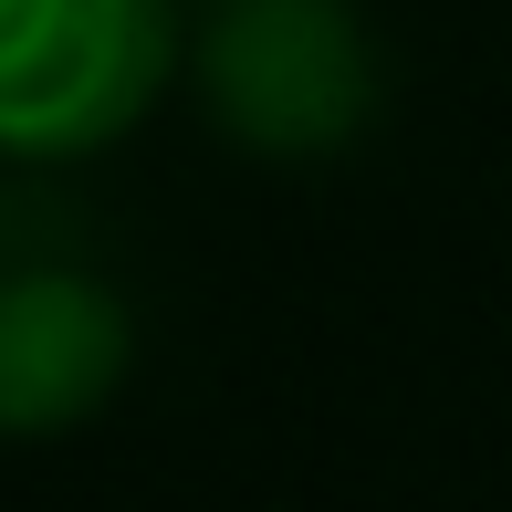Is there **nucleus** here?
<instances>
[{"label":"nucleus","mask_w":512,"mask_h":512,"mask_svg":"<svg viewBox=\"0 0 512 512\" xmlns=\"http://www.w3.org/2000/svg\"><path fill=\"white\" fill-rule=\"evenodd\" d=\"M136 366V314L74 262L0 272V439L84 429Z\"/></svg>","instance_id":"3"},{"label":"nucleus","mask_w":512,"mask_h":512,"mask_svg":"<svg viewBox=\"0 0 512 512\" xmlns=\"http://www.w3.org/2000/svg\"><path fill=\"white\" fill-rule=\"evenodd\" d=\"M189 74L209 126L251 157H335L377 115V42L356 0H220Z\"/></svg>","instance_id":"2"},{"label":"nucleus","mask_w":512,"mask_h":512,"mask_svg":"<svg viewBox=\"0 0 512 512\" xmlns=\"http://www.w3.org/2000/svg\"><path fill=\"white\" fill-rule=\"evenodd\" d=\"M178 0H0V157H95L178 74Z\"/></svg>","instance_id":"1"}]
</instances>
